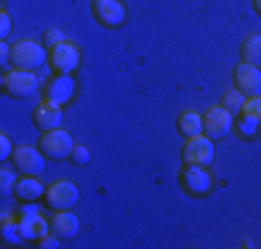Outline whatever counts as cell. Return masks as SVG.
Here are the masks:
<instances>
[{
	"label": "cell",
	"instance_id": "obj_9",
	"mask_svg": "<svg viewBox=\"0 0 261 249\" xmlns=\"http://www.w3.org/2000/svg\"><path fill=\"white\" fill-rule=\"evenodd\" d=\"M45 158H47V155L42 152L39 147H34V144L14 147V155H11L17 172H22V174H42V172H45Z\"/></svg>",
	"mask_w": 261,
	"mask_h": 249
},
{
	"label": "cell",
	"instance_id": "obj_5",
	"mask_svg": "<svg viewBox=\"0 0 261 249\" xmlns=\"http://www.w3.org/2000/svg\"><path fill=\"white\" fill-rule=\"evenodd\" d=\"M17 219H20V233L25 241H39L45 238L47 233H50V222L45 219V216L39 213V208H34V205H22V210L17 213Z\"/></svg>",
	"mask_w": 261,
	"mask_h": 249
},
{
	"label": "cell",
	"instance_id": "obj_4",
	"mask_svg": "<svg viewBox=\"0 0 261 249\" xmlns=\"http://www.w3.org/2000/svg\"><path fill=\"white\" fill-rule=\"evenodd\" d=\"M78 185L75 183H70V180H56L53 185H47V191H45V202H47V208L53 210H72L78 205Z\"/></svg>",
	"mask_w": 261,
	"mask_h": 249
},
{
	"label": "cell",
	"instance_id": "obj_28",
	"mask_svg": "<svg viewBox=\"0 0 261 249\" xmlns=\"http://www.w3.org/2000/svg\"><path fill=\"white\" fill-rule=\"evenodd\" d=\"M59 241H61V238H59V235H53V233H47V235H45V238H39V246H42V249H56V246H59Z\"/></svg>",
	"mask_w": 261,
	"mask_h": 249
},
{
	"label": "cell",
	"instance_id": "obj_8",
	"mask_svg": "<svg viewBox=\"0 0 261 249\" xmlns=\"http://www.w3.org/2000/svg\"><path fill=\"white\" fill-rule=\"evenodd\" d=\"M233 130V114L225 108V105H214V108L206 111L203 116V133L211 136V139H225Z\"/></svg>",
	"mask_w": 261,
	"mask_h": 249
},
{
	"label": "cell",
	"instance_id": "obj_14",
	"mask_svg": "<svg viewBox=\"0 0 261 249\" xmlns=\"http://www.w3.org/2000/svg\"><path fill=\"white\" fill-rule=\"evenodd\" d=\"M72 97H75V80H72V75H61L59 72L45 89V100H50V103H56V105H67Z\"/></svg>",
	"mask_w": 261,
	"mask_h": 249
},
{
	"label": "cell",
	"instance_id": "obj_3",
	"mask_svg": "<svg viewBox=\"0 0 261 249\" xmlns=\"http://www.w3.org/2000/svg\"><path fill=\"white\" fill-rule=\"evenodd\" d=\"M39 149L47 155V158H70L72 149H75V141H72V136L67 133L64 128H53V130H45L39 139Z\"/></svg>",
	"mask_w": 261,
	"mask_h": 249
},
{
	"label": "cell",
	"instance_id": "obj_21",
	"mask_svg": "<svg viewBox=\"0 0 261 249\" xmlns=\"http://www.w3.org/2000/svg\"><path fill=\"white\" fill-rule=\"evenodd\" d=\"M239 116H247V119H253V122L261 124V95L247 97V100H245V108H242Z\"/></svg>",
	"mask_w": 261,
	"mask_h": 249
},
{
	"label": "cell",
	"instance_id": "obj_18",
	"mask_svg": "<svg viewBox=\"0 0 261 249\" xmlns=\"http://www.w3.org/2000/svg\"><path fill=\"white\" fill-rule=\"evenodd\" d=\"M242 58L247 64H261V34H250L242 42Z\"/></svg>",
	"mask_w": 261,
	"mask_h": 249
},
{
	"label": "cell",
	"instance_id": "obj_30",
	"mask_svg": "<svg viewBox=\"0 0 261 249\" xmlns=\"http://www.w3.org/2000/svg\"><path fill=\"white\" fill-rule=\"evenodd\" d=\"M253 9H256V14H261V0H253Z\"/></svg>",
	"mask_w": 261,
	"mask_h": 249
},
{
	"label": "cell",
	"instance_id": "obj_27",
	"mask_svg": "<svg viewBox=\"0 0 261 249\" xmlns=\"http://www.w3.org/2000/svg\"><path fill=\"white\" fill-rule=\"evenodd\" d=\"M11 34V17H9V11H0V36H9Z\"/></svg>",
	"mask_w": 261,
	"mask_h": 249
},
{
	"label": "cell",
	"instance_id": "obj_19",
	"mask_svg": "<svg viewBox=\"0 0 261 249\" xmlns=\"http://www.w3.org/2000/svg\"><path fill=\"white\" fill-rule=\"evenodd\" d=\"M0 227H3L6 244H17V241L22 238V233H20V219H17L14 213H3V222H0Z\"/></svg>",
	"mask_w": 261,
	"mask_h": 249
},
{
	"label": "cell",
	"instance_id": "obj_25",
	"mask_svg": "<svg viewBox=\"0 0 261 249\" xmlns=\"http://www.w3.org/2000/svg\"><path fill=\"white\" fill-rule=\"evenodd\" d=\"M64 39H67V36L61 34L59 28H47V30H45V42H42V45H47V47H56L59 42H64Z\"/></svg>",
	"mask_w": 261,
	"mask_h": 249
},
{
	"label": "cell",
	"instance_id": "obj_23",
	"mask_svg": "<svg viewBox=\"0 0 261 249\" xmlns=\"http://www.w3.org/2000/svg\"><path fill=\"white\" fill-rule=\"evenodd\" d=\"M258 128H261L258 122L247 119V116H239V136H242V139H256V136H258Z\"/></svg>",
	"mask_w": 261,
	"mask_h": 249
},
{
	"label": "cell",
	"instance_id": "obj_16",
	"mask_svg": "<svg viewBox=\"0 0 261 249\" xmlns=\"http://www.w3.org/2000/svg\"><path fill=\"white\" fill-rule=\"evenodd\" d=\"M45 185H42V180L36 177V174H25V177H20L17 180V189H14V194L20 197V199H25V202H34V199H42L45 197Z\"/></svg>",
	"mask_w": 261,
	"mask_h": 249
},
{
	"label": "cell",
	"instance_id": "obj_15",
	"mask_svg": "<svg viewBox=\"0 0 261 249\" xmlns=\"http://www.w3.org/2000/svg\"><path fill=\"white\" fill-rule=\"evenodd\" d=\"M81 230V219L72 210H56V216L50 219V233L59 235L61 241H72Z\"/></svg>",
	"mask_w": 261,
	"mask_h": 249
},
{
	"label": "cell",
	"instance_id": "obj_2",
	"mask_svg": "<svg viewBox=\"0 0 261 249\" xmlns=\"http://www.w3.org/2000/svg\"><path fill=\"white\" fill-rule=\"evenodd\" d=\"M3 91L17 100H31L39 95V78L31 70H9L3 75Z\"/></svg>",
	"mask_w": 261,
	"mask_h": 249
},
{
	"label": "cell",
	"instance_id": "obj_6",
	"mask_svg": "<svg viewBox=\"0 0 261 249\" xmlns=\"http://www.w3.org/2000/svg\"><path fill=\"white\" fill-rule=\"evenodd\" d=\"M214 161V139L206 133L195 136V139H186L184 147V164L186 166H208Z\"/></svg>",
	"mask_w": 261,
	"mask_h": 249
},
{
	"label": "cell",
	"instance_id": "obj_12",
	"mask_svg": "<svg viewBox=\"0 0 261 249\" xmlns=\"http://www.w3.org/2000/svg\"><path fill=\"white\" fill-rule=\"evenodd\" d=\"M181 183L186 189V194H195V197H203L211 191V174L206 166H186V169L181 172Z\"/></svg>",
	"mask_w": 261,
	"mask_h": 249
},
{
	"label": "cell",
	"instance_id": "obj_10",
	"mask_svg": "<svg viewBox=\"0 0 261 249\" xmlns=\"http://www.w3.org/2000/svg\"><path fill=\"white\" fill-rule=\"evenodd\" d=\"M233 83H236V89H239L242 95H247V97L261 95V70H258V64L242 61V64L233 70Z\"/></svg>",
	"mask_w": 261,
	"mask_h": 249
},
{
	"label": "cell",
	"instance_id": "obj_24",
	"mask_svg": "<svg viewBox=\"0 0 261 249\" xmlns=\"http://www.w3.org/2000/svg\"><path fill=\"white\" fill-rule=\"evenodd\" d=\"M70 158H72V164H75V166H86V164H89V158H92V155H89V147L75 144V149H72Z\"/></svg>",
	"mask_w": 261,
	"mask_h": 249
},
{
	"label": "cell",
	"instance_id": "obj_1",
	"mask_svg": "<svg viewBox=\"0 0 261 249\" xmlns=\"http://www.w3.org/2000/svg\"><path fill=\"white\" fill-rule=\"evenodd\" d=\"M50 58V53L45 50V45H39V42L34 39H22L17 42V45H11V64L17 67V70H42L45 67V61Z\"/></svg>",
	"mask_w": 261,
	"mask_h": 249
},
{
	"label": "cell",
	"instance_id": "obj_11",
	"mask_svg": "<svg viewBox=\"0 0 261 249\" xmlns=\"http://www.w3.org/2000/svg\"><path fill=\"white\" fill-rule=\"evenodd\" d=\"M92 11H95L97 22L106 25V28H120L125 22V6H122V0H95Z\"/></svg>",
	"mask_w": 261,
	"mask_h": 249
},
{
	"label": "cell",
	"instance_id": "obj_22",
	"mask_svg": "<svg viewBox=\"0 0 261 249\" xmlns=\"http://www.w3.org/2000/svg\"><path fill=\"white\" fill-rule=\"evenodd\" d=\"M14 189H17V172L9 169V166H3V169H0V194L9 197Z\"/></svg>",
	"mask_w": 261,
	"mask_h": 249
},
{
	"label": "cell",
	"instance_id": "obj_29",
	"mask_svg": "<svg viewBox=\"0 0 261 249\" xmlns=\"http://www.w3.org/2000/svg\"><path fill=\"white\" fill-rule=\"evenodd\" d=\"M0 64H3V67L11 64V45H3V47H0Z\"/></svg>",
	"mask_w": 261,
	"mask_h": 249
},
{
	"label": "cell",
	"instance_id": "obj_26",
	"mask_svg": "<svg viewBox=\"0 0 261 249\" xmlns=\"http://www.w3.org/2000/svg\"><path fill=\"white\" fill-rule=\"evenodd\" d=\"M11 155H14V144H11V139L3 133V136H0V158H3V161H9Z\"/></svg>",
	"mask_w": 261,
	"mask_h": 249
},
{
	"label": "cell",
	"instance_id": "obj_13",
	"mask_svg": "<svg viewBox=\"0 0 261 249\" xmlns=\"http://www.w3.org/2000/svg\"><path fill=\"white\" fill-rule=\"evenodd\" d=\"M61 119H64V105H56L50 100H42L34 108V124L39 130H53L61 128Z\"/></svg>",
	"mask_w": 261,
	"mask_h": 249
},
{
	"label": "cell",
	"instance_id": "obj_17",
	"mask_svg": "<svg viewBox=\"0 0 261 249\" xmlns=\"http://www.w3.org/2000/svg\"><path fill=\"white\" fill-rule=\"evenodd\" d=\"M178 130L186 136V139H195V136L203 133V116L197 111H184L178 116Z\"/></svg>",
	"mask_w": 261,
	"mask_h": 249
},
{
	"label": "cell",
	"instance_id": "obj_7",
	"mask_svg": "<svg viewBox=\"0 0 261 249\" xmlns=\"http://www.w3.org/2000/svg\"><path fill=\"white\" fill-rule=\"evenodd\" d=\"M50 64H53L56 72L72 75L78 70V64H81L78 45H75V42H70V39H64V42H59L56 47H50Z\"/></svg>",
	"mask_w": 261,
	"mask_h": 249
},
{
	"label": "cell",
	"instance_id": "obj_20",
	"mask_svg": "<svg viewBox=\"0 0 261 249\" xmlns=\"http://www.w3.org/2000/svg\"><path fill=\"white\" fill-rule=\"evenodd\" d=\"M245 95H242L239 89H231V91H225V97H222V105H225L228 111L236 116V114H242V108H245Z\"/></svg>",
	"mask_w": 261,
	"mask_h": 249
}]
</instances>
